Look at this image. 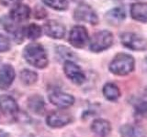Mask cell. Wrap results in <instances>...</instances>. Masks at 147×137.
Returning <instances> with one entry per match:
<instances>
[{
	"label": "cell",
	"mask_w": 147,
	"mask_h": 137,
	"mask_svg": "<svg viewBox=\"0 0 147 137\" xmlns=\"http://www.w3.org/2000/svg\"><path fill=\"white\" fill-rule=\"evenodd\" d=\"M72 117L69 113L65 112H53L49 114L47 117V124L53 128H60L67 125L69 122H71Z\"/></svg>",
	"instance_id": "9"
},
{
	"label": "cell",
	"mask_w": 147,
	"mask_h": 137,
	"mask_svg": "<svg viewBox=\"0 0 147 137\" xmlns=\"http://www.w3.org/2000/svg\"><path fill=\"white\" fill-rule=\"evenodd\" d=\"M26 61L37 68H44L48 66L49 59L44 48L39 43H30L23 50Z\"/></svg>",
	"instance_id": "1"
},
{
	"label": "cell",
	"mask_w": 147,
	"mask_h": 137,
	"mask_svg": "<svg viewBox=\"0 0 147 137\" xmlns=\"http://www.w3.org/2000/svg\"><path fill=\"white\" fill-rule=\"evenodd\" d=\"M113 34L108 30H101L93 35L90 39L89 49L93 52H101L111 47Z\"/></svg>",
	"instance_id": "3"
},
{
	"label": "cell",
	"mask_w": 147,
	"mask_h": 137,
	"mask_svg": "<svg viewBox=\"0 0 147 137\" xmlns=\"http://www.w3.org/2000/svg\"><path fill=\"white\" fill-rule=\"evenodd\" d=\"M131 17L136 21L147 23V3H134L131 8Z\"/></svg>",
	"instance_id": "16"
},
{
	"label": "cell",
	"mask_w": 147,
	"mask_h": 137,
	"mask_svg": "<svg viewBox=\"0 0 147 137\" xmlns=\"http://www.w3.org/2000/svg\"><path fill=\"white\" fill-rule=\"evenodd\" d=\"M0 109L7 115H16L20 111L15 99L9 95L0 96Z\"/></svg>",
	"instance_id": "12"
},
{
	"label": "cell",
	"mask_w": 147,
	"mask_h": 137,
	"mask_svg": "<svg viewBox=\"0 0 147 137\" xmlns=\"http://www.w3.org/2000/svg\"><path fill=\"white\" fill-rule=\"evenodd\" d=\"M74 17L76 21L86 22L91 25L98 23V17L95 10L87 4H80L74 12Z\"/></svg>",
	"instance_id": "4"
},
{
	"label": "cell",
	"mask_w": 147,
	"mask_h": 137,
	"mask_svg": "<svg viewBox=\"0 0 147 137\" xmlns=\"http://www.w3.org/2000/svg\"><path fill=\"white\" fill-rule=\"evenodd\" d=\"M41 33H42V29H41V27L37 24H30L26 27L25 32H24V34L27 38L32 40L39 39L41 36Z\"/></svg>",
	"instance_id": "21"
},
{
	"label": "cell",
	"mask_w": 147,
	"mask_h": 137,
	"mask_svg": "<svg viewBox=\"0 0 147 137\" xmlns=\"http://www.w3.org/2000/svg\"><path fill=\"white\" fill-rule=\"evenodd\" d=\"M46 36L54 39H61L65 35V27L62 23L55 20H49L43 26Z\"/></svg>",
	"instance_id": "8"
},
{
	"label": "cell",
	"mask_w": 147,
	"mask_h": 137,
	"mask_svg": "<svg viewBox=\"0 0 147 137\" xmlns=\"http://www.w3.org/2000/svg\"><path fill=\"white\" fill-rule=\"evenodd\" d=\"M91 130L99 137H107L111 132V125L107 120L96 119L91 124Z\"/></svg>",
	"instance_id": "14"
},
{
	"label": "cell",
	"mask_w": 147,
	"mask_h": 137,
	"mask_svg": "<svg viewBox=\"0 0 147 137\" xmlns=\"http://www.w3.org/2000/svg\"><path fill=\"white\" fill-rule=\"evenodd\" d=\"M7 134L3 130H1L0 129V137H7Z\"/></svg>",
	"instance_id": "27"
},
{
	"label": "cell",
	"mask_w": 147,
	"mask_h": 137,
	"mask_svg": "<svg viewBox=\"0 0 147 137\" xmlns=\"http://www.w3.org/2000/svg\"><path fill=\"white\" fill-rule=\"evenodd\" d=\"M10 49V41L3 35L0 34V52H6Z\"/></svg>",
	"instance_id": "23"
},
{
	"label": "cell",
	"mask_w": 147,
	"mask_h": 137,
	"mask_svg": "<svg viewBox=\"0 0 147 137\" xmlns=\"http://www.w3.org/2000/svg\"><path fill=\"white\" fill-rule=\"evenodd\" d=\"M20 78L22 83H24L25 85H32L38 80V75H37L36 72L26 68V70H23L20 72Z\"/></svg>",
	"instance_id": "20"
},
{
	"label": "cell",
	"mask_w": 147,
	"mask_h": 137,
	"mask_svg": "<svg viewBox=\"0 0 147 137\" xmlns=\"http://www.w3.org/2000/svg\"><path fill=\"white\" fill-rule=\"evenodd\" d=\"M136 111L139 113V115L147 119V100L146 102H142L138 105L136 108Z\"/></svg>",
	"instance_id": "24"
},
{
	"label": "cell",
	"mask_w": 147,
	"mask_h": 137,
	"mask_svg": "<svg viewBox=\"0 0 147 137\" xmlns=\"http://www.w3.org/2000/svg\"><path fill=\"white\" fill-rule=\"evenodd\" d=\"M46 6L57 11H65L68 8L67 0H41Z\"/></svg>",
	"instance_id": "22"
},
{
	"label": "cell",
	"mask_w": 147,
	"mask_h": 137,
	"mask_svg": "<svg viewBox=\"0 0 147 137\" xmlns=\"http://www.w3.org/2000/svg\"><path fill=\"white\" fill-rule=\"evenodd\" d=\"M49 100L52 104L62 109L70 107L75 102V98L72 95L62 92V91H55V92L50 94Z\"/></svg>",
	"instance_id": "10"
},
{
	"label": "cell",
	"mask_w": 147,
	"mask_h": 137,
	"mask_svg": "<svg viewBox=\"0 0 147 137\" xmlns=\"http://www.w3.org/2000/svg\"><path fill=\"white\" fill-rule=\"evenodd\" d=\"M15 70L14 68L6 64L0 68V90H7L15 80Z\"/></svg>",
	"instance_id": "11"
},
{
	"label": "cell",
	"mask_w": 147,
	"mask_h": 137,
	"mask_svg": "<svg viewBox=\"0 0 147 137\" xmlns=\"http://www.w3.org/2000/svg\"><path fill=\"white\" fill-rule=\"evenodd\" d=\"M34 17L36 18L41 19V18H44V17H47V12H46V10L43 7H37L35 8V11H34Z\"/></svg>",
	"instance_id": "25"
},
{
	"label": "cell",
	"mask_w": 147,
	"mask_h": 137,
	"mask_svg": "<svg viewBox=\"0 0 147 137\" xmlns=\"http://www.w3.org/2000/svg\"><path fill=\"white\" fill-rule=\"evenodd\" d=\"M63 71L68 79L75 84H83L86 80V75L82 68L71 61H66L64 62Z\"/></svg>",
	"instance_id": "6"
},
{
	"label": "cell",
	"mask_w": 147,
	"mask_h": 137,
	"mask_svg": "<svg viewBox=\"0 0 147 137\" xmlns=\"http://www.w3.org/2000/svg\"><path fill=\"white\" fill-rule=\"evenodd\" d=\"M121 41L124 47L131 50H144L147 48V41L142 36L132 32H126L121 36Z\"/></svg>",
	"instance_id": "5"
},
{
	"label": "cell",
	"mask_w": 147,
	"mask_h": 137,
	"mask_svg": "<svg viewBox=\"0 0 147 137\" xmlns=\"http://www.w3.org/2000/svg\"><path fill=\"white\" fill-rule=\"evenodd\" d=\"M88 33L85 27L75 26L72 29L69 36V42L76 49H82L88 43Z\"/></svg>",
	"instance_id": "7"
},
{
	"label": "cell",
	"mask_w": 147,
	"mask_h": 137,
	"mask_svg": "<svg viewBox=\"0 0 147 137\" xmlns=\"http://www.w3.org/2000/svg\"><path fill=\"white\" fill-rule=\"evenodd\" d=\"M22 0H0V4L5 7H14L20 4Z\"/></svg>",
	"instance_id": "26"
},
{
	"label": "cell",
	"mask_w": 147,
	"mask_h": 137,
	"mask_svg": "<svg viewBox=\"0 0 147 137\" xmlns=\"http://www.w3.org/2000/svg\"><path fill=\"white\" fill-rule=\"evenodd\" d=\"M103 95L107 100L114 102L121 97V90L117 85L111 82H108L103 87Z\"/></svg>",
	"instance_id": "19"
},
{
	"label": "cell",
	"mask_w": 147,
	"mask_h": 137,
	"mask_svg": "<svg viewBox=\"0 0 147 137\" xmlns=\"http://www.w3.org/2000/svg\"><path fill=\"white\" fill-rule=\"evenodd\" d=\"M28 106H29L30 110H31L34 113L40 114L43 112L45 108L44 100L41 96L38 94L32 95L28 100Z\"/></svg>",
	"instance_id": "18"
},
{
	"label": "cell",
	"mask_w": 147,
	"mask_h": 137,
	"mask_svg": "<svg viewBox=\"0 0 147 137\" xmlns=\"http://www.w3.org/2000/svg\"><path fill=\"white\" fill-rule=\"evenodd\" d=\"M30 8L24 4H18L14 6L10 11V18L17 23L26 21L30 16Z\"/></svg>",
	"instance_id": "13"
},
{
	"label": "cell",
	"mask_w": 147,
	"mask_h": 137,
	"mask_svg": "<svg viewBox=\"0 0 147 137\" xmlns=\"http://www.w3.org/2000/svg\"><path fill=\"white\" fill-rule=\"evenodd\" d=\"M126 18V12L121 7L112 8L106 14V19L111 25H119Z\"/></svg>",
	"instance_id": "17"
},
{
	"label": "cell",
	"mask_w": 147,
	"mask_h": 137,
	"mask_svg": "<svg viewBox=\"0 0 147 137\" xmlns=\"http://www.w3.org/2000/svg\"><path fill=\"white\" fill-rule=\"evenodd\" d=\"M121 137H146L145 130L136 124H124L119 129Z\"/></svg>",
	"instance_id": "15"
},
{
	"label": "cell",
	"mask_w": 147,
	"mask_h": 137,
	"mask_svg": "<svg viewBox=\"0 0 147 137\" xmlns=\"http://www.w3.org/2000/svg\"><path fill=\"white\" fill-rule=\"evenodd\" d=\"M135 61L131 55L121 53L115 57L109 64V70L119 76L128 75L134 70Z\"/></svg>",
	"instance_id": "2"
}]
</instances>
